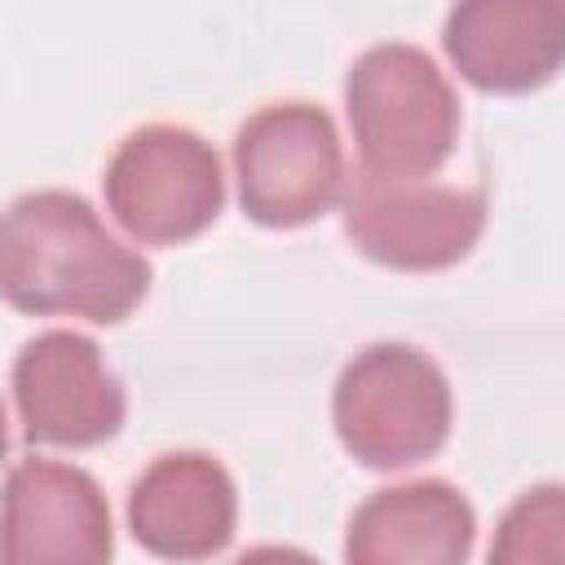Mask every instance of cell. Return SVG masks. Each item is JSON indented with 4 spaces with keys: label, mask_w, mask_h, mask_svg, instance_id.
Here are the masks:
<instances>
[{
    "label": "cell",
    "mask_w": 565,
    "mask_h": 565,
    "mask_svg": "<svg viewBox=\"0 0 565 565\" xmlns=\"http://www.w3.org/2000/svg\"><path fill=\"white\" fill-rule=\"evenodd\" d=\"M561 525H565V512H561V486H539V490H525L503 525H499V539L490 543V561H543L539 556V543L561 556Z\"/></svg>",
    "instance_id": "obj_12"
},
{
    "label": "cell",
    "mask_w": 565,
    "mask_h": 565,
    "mask_svg": "<svg viewBox=\"0 0 565 565\" xmlns=\"http://www.w3.org/2000/svg\"><path fill=\"white\" fill-rule=\"evenodd\" d=\"M150 291V260L119 243L75 190H26L0 212V300L22 313L124 322Z\"/></svg>",
    "instance_id": "obj_1"
},
{
    "label": "cell",
    "mask_w": 565,
    "mask_h": 565,
    "mask_svg": "<svg viewBox=\"0 0 565 565\" xmlns=\"http://www.w3.org/2000/svg\"><path fill=\"white\" fill-rule=\"evenodd\" d=\"M441 44L481 93H530L565 57V0H455Z\"/></svg>",
    "instance_id": "obj_10"
},
{
    "label": "cell",
    "mask_w": 565,
    "mask_h": 565,
    "mask_svg": "<svg viewBox=\"0 0 565 565\" xmlns=\"http://www.w3.org/2000/svg\"><path fill=\"white\" fill-rule=\"evenodd\" d=\"M115 552L102 486L57 459H22L0 490V561L9 565H102Z\"/></svg>",
    "instance_id": "obj_7"
},
{
    "label": "cell",
    "mask_w": 565,
    "mask_h": 565,
    "mask_svg": "<svg viewBox=\"0 0 565 565\" xmlns=\"http://www.w3.org/2000/svg\"><path fill=\"white\" fill-rule=\"evenodd\" d=\"M238 203L256 225L291 230L322 216L344 190V150L313 102H269L234 137Z\"/></svg>",
    "instance_id": "obj_5"
},
{
    "label": "cell",
    "mask_w": 565,
    "mask_h": 565,
    "mask_svg": "<svg viewBox=\"0 0 565 565\" xmlns=\"http://www.w3.org/2000/svg\"><path fill=\"white\" fill-rule=\"evenodd\" d=\"M13 402L40 446H97L124 424V384L79 331H40L13 358Z\"/></svg>",
    "instance_id": "obj_8"
},
{
    "label": "cell",
    "mask_w": 565,
    "mask_h": 565,
    "mask_svg": "<svg viewBox=\"0 0 565 565\" xmlns=\"http://www.w3.org/2000/svg\"><path fill=\"white\" fill-rule=\"evenodd\" d=\"M331 419L340 446L358 463L411 468L450 437V384L424 349L375 340L335 375Z\"/></svg>",
    "instance_id": "obj_3"
},
{
    "label": "cell",
    "mask_w": 565,
    "mask_h": 565,
    "mask_svg": "<svg viewBox=\"0 0 565 565\" xmlns=\"http://www.w3.org/2000/svg\"><path fill=\"white\" fill-rule=\"evenodd\" d=\"M344 110L366 172L433 177L459 137V97L437 62L402 40L371 44L344 79Z\"/></svg>",
    "instance_id": "obj_2"
},
{
    "label": "cell",
    "mask_w": 565,
    "mask_h": 565,
    "mask_svg": "<svg viewBox=\"0 0 565 565\" xmlns=\"http://www.w3.org/2000/svg\"><path fill=\"white\" fill-rule=\"evenodd\" d=\"M234 521V477L203 450L159 455L128 490V530L159 561H207L225 552Z\"/></svg>",
    "instance_id": "obj_9"
},
{
    "label": "cell",
    "mask_w": 565,
    "mask_h": 565,
    "mask_svg": "<svg viewBox=\"0 0 565 565\" xmlns=\"http://www.w3.org/2000/svg\"><path fill=\"white\" fill-rule=\"evenodd\" d=\"M106 207L137 243H185L203 234L221 203V154L194 128L146 124L132 128L106 163Z\"/></svg>",
    "instance_id": "obj_4"
},
{
    "label": "cell",
    "mask_w": 565,
    "mask_h": 565,
    "mask_svg": "<svg viewBox=\"0 0 565 565\" xmlns=\"http://www.w3.org/2000/svg\"><path fill=\"white\" fill-rule=\"evenodd\" d=\"M477 539L472 503L450 481H406L375 490L349 521L353 565H463Z\"/></svg>",
    "instance_id": "obj_11"
},
{
    "label": "cell",
    "mask_w": 565,
    "mask_h": 565,
    "mask_svg": "<svg viewBox=\"0 0 565 565\" xmlns=\"http://www.w3.org/2000/svg\"><path fill=\"white\" fill-rule=\"evenodd\" d=\"M344 230L362 256L388 269H446L477 247L486 230V194L362 168L344 199Z\"/></svg>",
    "instance_id": "obj_6"
},
{
    "label": "cell",
    "mask_w": 565,
    "mask_h": 565,
    "mask_svg": "<svg viewBox=\"0 0 565 565\" xmlns=\"http://www.w3.org/2000/svg\"><path fill=\"white\" fill-rule=\"evenodd\" d=\"M4 446H9V428H4V402H0V455H4Z\"/></svg>",
    "instance_id": "obj_13"
}]
</instances>
